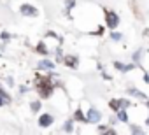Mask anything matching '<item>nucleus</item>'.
<instances>
[{
  "mask_svg": "<svg viewBox=\"0 0 149 135\" xmlns=\"http://www.w3.org/2000/svg\"><path fill=\"white\" fill-rule=\"evenodd\" d=\"M37 90H39V93H40L44 98L49 97V95H51V81H49V79H39Z\"/></svg>",
  "mask_w": 149,
  "mask_h": 135,
  "instance_id": "1",
  "label": "nucleus"
},
{
  "mask_svg": "<svg viewBox=\"0 0 149 135\" xmlns=\"http://www.w3.org/2000/svg\"><path fill=\"white\" fill-rule=\"evenodd\" d=\"M105 21H107V26H109V28H116L118 23H119V18H118L116 13H112V11H105Z\"/></svg>",
  "mask_w": 149,
  "mask_h": 135,
  "instance_id": "2",
  "label": "nucleus"
},
{
  "mask_svg": "<svg viewBox=\"0 0 149 135\" xmlns=\"http://www.w3.org/2000/svg\"><path fill=\"white\" fill-rule=\"evenodd\" d=\"M100 118H102V114H100L97 109H90V111H88V121H91V123H98Z\"/></svg>",
  "mask_w": 149,
  "mask_h": 135,
  "instance_id": "3",
  "label": "nucleus"
},
{
  "mask_svg": "<svg viewBox=\"0 0 149 135\" xmlns=\"http://www.w3.org/2000/svg\"><path fill=\"white\" fill-rule=\"evenodd\" d=\"M51 123H53V116H51V114H42V116L39 118V125H40L42 128L49 126Z\"/></svg>",
  "mask_w": 149,
  "mask_h": 135,
  "instance_id": "4",
  "label": "nucleus"
},
{
  "mask_svg": "<svg viewBox=\"0 0 149 135\" xmlns=\"http://www.w3.org/2000/svg\"><path fill=\"white\" fill-rule=\"evenodd\" d=\"M19 11H21L25 16H35V14H37V9H35V7H32V6H26V4H25V6H21V9H19Z\"/></svg>",
  "mask_w": 149,
  "mask_h": 135,
  "instance_id": "5",
  "label": "nucleus"
},
{
  "mask_svg": "<svg viewBox=\"0 0 149 135\" xmlns=\"http://www.w3.org/2000/svg\"><path fill=\"white\" fill-rule=\"evenodd\" d=\"M9 102H11L9 95H7V93H4V90L0 88V105H6V104H9Z\"/></svg>",
  "mask_w": 149,
  "mask_h": 135,
  "instance_id": "6",
  "label": "nucleus"
},
{
  "mask_svg": "<svg viewBox=\"0 0 149 135\" xmlns=\"http://www.w3.org/2000/svg\"><path fill=\"white\" fill-rule=\"evenodd\" d=\"M39 67H40V69H44V70H49V69H53V67H54V63L49 61V60H42L39 63Z\"/></svg>",
  "mask_w": 149,
  "mask_h": 135,
  "instance_id": "7",
  "label": "nucleus"
},
{
  "mask_svg": "<svg viewBox=\"0 0 149 135\" xmlns=\"http://www.w3.org/2000/svg\"><path fill=\"white\" fill-rule=\"evenodd\" d=\"M114 65H116V69H119V70H123V72H128V70L133 69V65H123V63H119V61H116Z\"/></svg>",
  "mask_w": 149,
  "mask_h": 135,
  "instance_id": "8",
  "label": "nucleus"
},
{
  "mask_svg": "<svg viewBox=\"0 0 149 135\" xmlns=\"http://www.w3.org/2000/svg\"><path fill=\"white\" fill-rule=\"evenodd\" d=\"M63 61H65L68 67H76V65H77V58H76V56H67Z\"/></svg>",
  "mask_w": 149,
  "mask_h": 135,
  "instance_id": "9",
  "label": "nucleus"
},
{
  "mask_svg": "<svg viewBox=\"0 0 149 135\" xmlns=\"http://www.w3.org/2000/svg\"><path fill=\"white\" fill-rule=\"evenodd\" d=\"M118 118H119L121 121H126V119H128V116H126V112H125L123 109H119V111H118Z\"/></svg>",
  "mask_w": 149,
  "mask_h": 135,
  "instance_id": "10",
  "label": "nucleus"
},
{
  "mask_svg": "<svg viewBox=\"0 0 149 135\" xmlns=\"http://www.w3.org/2000/svg\"><path fill=\"white\" fill-rule=\"evenodd\" d=\"M130 93H132V95H135V97H139V98H142V100L146 98V95H144V93H140V91H137V90H130Z\"/></svg>",
  "mask_w": 149,
  "mask_h": 135,
  "instance_id": "11",
  "label": "nucleus"
},
{
  "mask_svg": "<svg viewBox=\"0 0 149 135\" xmlns=\"http://www.w3.org/2000/svg\"><path fill=\"white\" fill-rule=\"evenodd\" d=\"M30 107H32V111H39L40 109V102H32Z\"/></svg>",
  "mask_w": 149,
  "mask_h": 135,
  "instance_id": "12",
  "label": "nucleus"
},
{
  "mask_svg": "<svg viewBox=\"0 0 149 135\" xmlns=\"http://www.w3.org/2000/svg\"><path fill=\"white\" fill-rule=\"evenodd\" d=\"M37 51H40L42 54H46V47H44V44H42V42H40V44L37 46Z\"/></svg>",
  "mask_w": 149,
  "mask_h": 135,
  "instance_id": "13",
  "label": "nucleus"
},
{
  "mask_svg": "<svg viewBox=\"0 0 149 135\" xmlns=\"http://www.w3.org/2000/svg\"><path fill=\"white\" fill-rule=\"evenodd\" d=\"M118 105H121V107H128V105H130V102H128V100H119V102H118Z\"/></svg>",
  "mask_w": 149,
  "mask_h": 135,
  "instance_id": "14",
  "label": "nucleus"
},
{
  "mask_svg": "<svg viewBox=\"0 0 149 135\" xmlns=\"http://www.w3.org/2000/svg\"><path fill=\"white\" fill-rule=\"evenodd\" d=\"M76 119H79V121H84V116H83V112H81V111H77V112H76Z\"/></svg>",
  "mask_w": 149,
  "mask_h": 135,
  "instance_id": "15",
  "label": "nucleus"
},
{
  "mask_svg": "<svg viewBox=\"0 0 149 135\" xmlns=\"http://www.w3.org/2000/svg\"><path fill=\"white\" fill-rule=\"evenodd\" d=\"M130 130H132V133H142V128H139V126H132Z\"/></svg>",
  "mask_w": 149,
  "mask_h": 135,
  "instance_id": "16",
  "label": "nucleus"
},
{
  "mask_svg": "<svg viewBox=\"0 0 149 135\" xmlns=\"http://www.w3.org/2000/svg\"><path fill=\"white\" fill-rule=\"evenodd\" d=\"M0 37H2L4 40H7V39H11V35H9L7 32H2V35H0Z\"/></svg>",
  "mask_w": 149,
  "mask_h": 135,
  "instance_id": "17",
  "label": "nucleus"
},
{
  "mask_svg": "<svg viewBox=\"0 0 149 135\" xmlns=\"http://www.w3.org/2000/svg\"><path fill=\"white\" fill-rule=\"evenodd\" d=\"M112 39H114V40H121V33H116V32H114V33H112Z\"/></svg>",
  "mask_w": 149,
  "mask_h": 135,
  "instance_id": "18",
  "label": "nucleus"
},
{
  "mask_svg": "<svg viewBox=\"0 0 149 135\" xmlns=\"http://www.w3.org/2000/svg\"><path fill=\"white\" fill-rule=\"evenodd\" d=\"M65 130H67V132H72V123H70V121L67 123V126H65Z\"/></svg>",
  "mask_w": 149,
  "mask_h": 135,
  "instance_id": "19",
  "label": "nucleus"
},
{
  "mask_svg": "<svg viewBox=\"0 0 149 135\" xmlns=\"http://www.w3.org/2000/svg\"><path fill=\"white\" fill-rule=\"evenodd\" d=\"M0 56H2V54H0Z\"/></svg>",
  "mask_w": 149,
  "mask_h": 135,
  "instance_id": "20",
  "label": "nucleus"
}]
</instances>
